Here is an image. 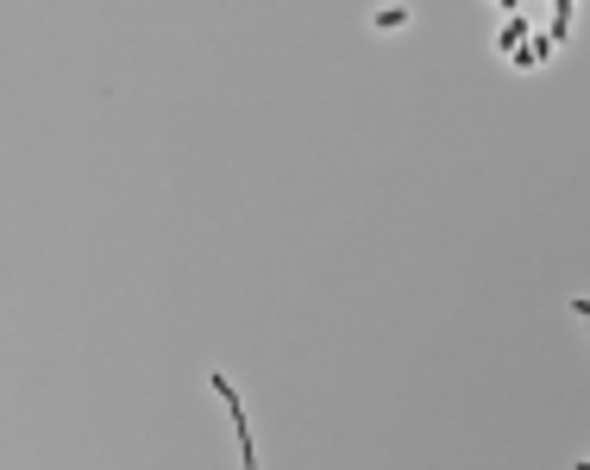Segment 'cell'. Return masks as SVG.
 <instances>
[{"label":"cell","mask_w":590,"mask_h":470,"mask_svg":"<svg viewBox=\"0 0 590 470\" xmlns=\"http://www.w3.org/2000/svg\"><path fill=\"white\" fill-rule=\"evenodd\" d=\"M521 38H528V19L509 6V25L496 32V51H502V57H521Z\"/></svg>","instance_id":"6da1fadb"},{"label":"cell","mask_w":590,"mask_h":470,"mask_svg":"<svg viewBox=\"0 0 590 470\" xmlns=\"http://www.w3.org/2000/svg\"><path fill=\"white\" fill-rule=\"evenodd\" d=\"M402 25H409V13H402V6H383V13H371V32H383V38H390V32H402Z\"/></svg>","instance_id":"7a4b0ae2"},{"label":"cell","mask_w":590,"mask_h":470,"mask_svg":"<svg viewBox=\"0 0 590 470\" xmlns=\"http://www.w3.org/2000/svg\"><path fill=\"white\" fill-rule=\"evenodd\" d=\"M566 32H572V6H566V0H559V6H553V44H559V38H566Z\"/></svg>","instance_id":"3957f363"}]
</instances>
